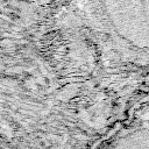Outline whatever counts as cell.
Segmentation results:
<instances>
[{"instance_id":"1","label":"cell","mask_w":149,"mask_h":149,"mask_svg":"<svg viewBox=\"0 0 149 149\" xmlns=\"http://www.w3.org/2000/svg\"><path fill=\"white\" fill-rule=\"evenodd\" d=\"M104 12L116 34L149 51V0H101Z\"/></svg>"}]
</instances>
